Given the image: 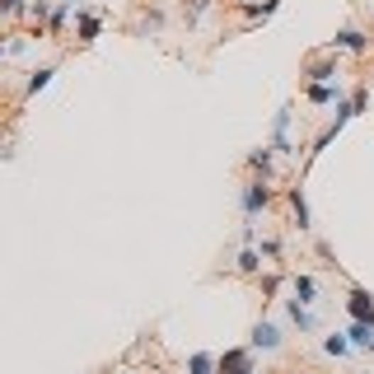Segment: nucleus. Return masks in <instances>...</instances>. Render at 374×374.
Listing matches in <instances>:
<instances>
[{
  "mask_svg": "<svg viewBox=\"0 0 374 374\" xmlns=\"http://www.w3.org/2000/svg\"><path fill=\"white\" fill-rule=\"evenodd\" d=\"M253 346H229L225 356H220V365H216V374H258V365H253Z\"/></svg>",
  "mask_w": 374,
  "mask_h": 374,
  "instance_id": "1",
  "label": "nucleus"
},
{
  "mask_svg": "<svg viewBox=\"0 0 374 374\" xmlns=\"http://www.w3.org/2000/svg\"><path fill=\"white\" fill-rule=\"evenodd\" d=\"M248 346H253V351H281V328L267 323V318H258L253 332H248Z\"/></svg>",
  "mask_w": 374,
  "mask_h": 374,
  "instance_id": "2",
  "label": "nucleus"
},
{
  "mask_svg": "<svg viewBox=\"0 0 374 374\" xmlns=\"http://www.w3.org/2000/svg\"><path fill=\"white\" fill-rule=\"evenodd\" d=\"M238 202H243V216L253 220V216L262 211V206L272 202V187H267L262 178H253V182H243V197H238Z\"/></svg>",
  "mask_w": 374,
  "mask_h": 374,
  "instance_id": "3",
  "label": "nucleus"
},
{
  "mask_svg": "<svg viewBox=\"0 0 374 374\" xmlns=\"http://www.w3.org/2000/svg\"><path fill=\"white\" fill-rule=\"evenodd\" d=\"M346 309H351V318H361V323H374V295H370V290H361V285H351Z\"/></svg>",
  "mask_w": 374,
  "mask_h": 374,
  "instance_id": "4",
  "label": "nucleus"
},
{
  "mask_svg": "<svg viewBox=\"0 0 374 374\" xmlns=\"http://www.w3.org/2000/svg\"><path fill=\"white\" fill-rule=\"evenodd\" d=\"M285 309H290V323H295L299 332H314V328H318V318H314V309H309V304H299V299H285Z\"/></svg>",
  "mask_w": 374,
  "mask_h": 374,
  "instance_id": "5",
  "label": "nucleus"
},
{
  "mask_svg": "<svg viewBox=\"0 0 374 374\" xmlns=\"http://www.w3.org/2000/svg\"><path fill=\"white\" fill-rule=\"evenodd\" d=\"M332 52H365V33L361 28H341V33L332 38Z\"/></svg>",
  "mask_w": 374,
  "mask_h": 374,
  "instance_id": "6",
  "label": "nucleus"
},
{
  "mask_svg": "<svg viewBox=\"0 0 374 374\" xmlns=\"http://www.w3.org/2000/svg\"><path fill=\"white\" fill-rule=\"evenodd\" d=\"M314 295H318V281H314V276H295V281H290V299L314 304Z\"/></svg>",
  "mask_w": 374,
  "mask_h": 374,
  "instance_id": "7",
  "label": "nucleus"
},
{
  "mask_svg": "<svg viewBox=\"0 0 374 374\" xmlns=\"http://www.w3.org/2000/svg\"><path fill=\"white\" fill-rule=\"evenodd\" d=\"M346 337H351V346H365V351H370V346H374V323H361V318H351Z\"/></svg>",
  "mask_w": 374,
  "mask_h": 374,
  "instance_id": "8",
  "label": "nucleus"
},
{
  "mask_svg": "<svg viewBox=\"0 0 374 374\" xmlns=\"http://www.w3.org/2000/svg\"><path fill=\"white\" fill-rule=\"evenodd\" d=\"M216 365H220V356H211V351H197L192 361H187V374H216Z\"/></svg>",
  "mask_w": 374,
  "mask_h": 374,
  "instance_id": "9",
  "label": "nucleus"
},
{
  "mask_svg": "<svg viewBox=\"0 0 374 374\" xmlns=\"http://www.w3.org/2000/svg\"><path fill=\"white\" fill-rule=\"evenodd\" d=\"M272 159H276V145H262V150H253V155H248V169L267 173V169H272Z\"/></svg>",
  "mask_w": 374,
  "mask_h": 374,
  "instance_id": "10",
  "label": "nucleus"
},
{
  "mask_svg": "<svg viewBox=\"0 0 374 374\" xmlns=\"http://www.w3.org/2000/svg\"><path fill=\"white\" fill-rule=\"evenodd\" d=\"M238 272H243V276L262 272V258H258V248H253V243H248V248H243V253H238Z\"/></svg>",
  "mask_w": 374,
  "mask_h": 374,
  "instance_id": "11",
  "label": "nucleus"
},
{
  "mask_svg": "<svg viewBox=\"0 0 374 374\" xmlns=\"http://www.w3.org/2000/svg\"><path fill=\"white\" fill-rule=\"evenodd\" d=\"M52 75H57V66H38L33 75H28V94H38V89H47L52 84Z\"/></svg>",
  "mask_w": 374,
  "mask_h": 374,
  "instance_id": "12",
  "label": "nucleus"
},
{
  "mask_svg": "<svg viewBox=\"0 0 374 374\" xmlns=\"http://www.w3.org/2000/svg\"><path fill=\"white\" fill-rule=\"evenodd\" d=\"M290 211H295L299 229H309V206H304V192H299V187H290Z\"/></svg>",
  "mask_w": 374,
  "mask_h": 374,
  "instance_id": "13",
  "label": "nucleus"
},
{
  "mask_svg": "<svg viewBox=\"0 0 374 374\" xmlns=\"http://www.w3.org/2000/svg\"><path fill=\"white\" fill-rule=\"evenodd\" d=\"M323 351H328V356H346V351H351V337H346V332H332V337L323 341Z\"/></svg>",
  "mask_w": 374,
  "mask_h": 374,
  "instance_id": "14",
  "label": "nucleus"
},
{
  "mask_svg": "<svg viewBox=\"0 0 374 374\" xmlns=\"http://www.w3.org/2000/svg\"><path fill=\"white\" fill-rule=\"evenodd\" d=\"M79 43H94V38H99V19H94V14H79Z\"/></svg>",
  "mask_w": 374,
  "mask_h": 374,
  "instance_id": "15",
  "label": "nucleus"
},
{
  "mask_svg": "<svg viewBox=\"0 0 374 374\" xmlns=\"http://www.w3.org/2000/svg\"><path fill=\"white\" fill-rule=\"evenodd\" d=\"M309 99L314 103H332L337 99V84H309Z\"/></svg>",
  "mask_w": 374,
  "mask_h": 374,
  "instance_id": "16",
  "label": "nucleus"
},
{
  "mask_svg": "<svg viewBox=\"0 0 374 374\" xmlns=\"http://www.w3.org/2000/svg\"><path fill=\"white\" fill-rule=\"evenodd\" d=\"M47 14H57V10H52V0H33V19H47Z\"/></svg>",
  "mask_w": 374,
  "mask_h": 374,
  "instance_id": "17",
  "label": "nucleus"
},
{
  "mask_svg": "<svg viewBox=\"0 0 374 374\" xmlns=\"http://www.w3.org/2000/svg\"><path fill=\"white\" fill-rule=\"evenodd\" d=\"M19 5H23V0H5V10H19Z\"/></svg>",
  "mask_w": 374,
  "mask_h": 374,
  "instance_id": "18",
  "label": "nucleus"
},
{
  "mask_svg": "<svg viewBox=\"0 0 374 374\" xmlns=\"http://www.w3.org/2000/svg\"><path fill=\"white\" fill-rule=\"evenodd\" d=\"M66 5H75V0H66Z\"/></svg>",
  "mask_w": 374,
  "mask_h": 374,
  "instance_id": "19",
  "label": "nucleus"
},
{
  "mask_svg": "<svg viewBox=\"0 0 374 374\" xmlns=\"http://www.w3.org/2000/svg\"><path fill=\"white\" fill-rule=\"evenodd\" d=\"M370 351H374V346H370Z\"/></svg>",
  "mask_w": 374,
  "mask_h": 374,
  "instance_id": "20",
  "label": "nucleus"
}]
</instances>
